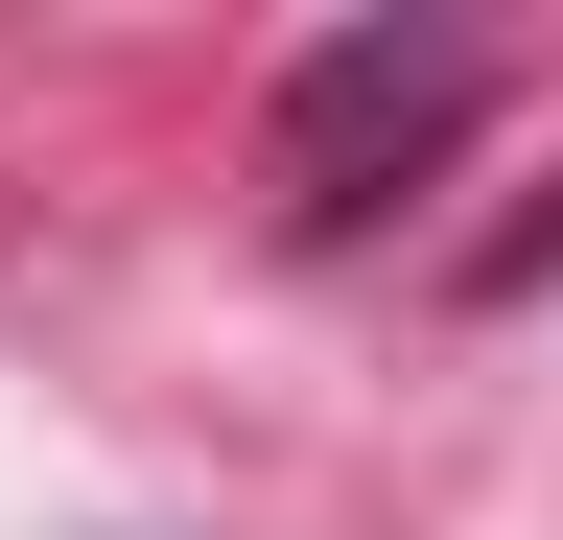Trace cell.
I'll list each match as a JSON object with an SVG mask.
<instances>
[{
    "label": "cell",
    "instance_id": "obj_1",
    "mask_svg": "<svg viewBox=\"0 0 563 540\" xmlns=\"http://www.w3.org/2000/svg\"><path fill=\"white\" fill-rule=\"evenodd\" d=\"M470 118H493V71H470L446 24H329L306 71H282V118H258V188H282L306 235H352L376 188H422V165H446Z\"/></svg>",
    "mask_w": 563,
    "mask_h": 540
}]
</instances>
